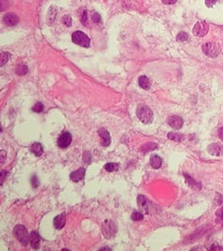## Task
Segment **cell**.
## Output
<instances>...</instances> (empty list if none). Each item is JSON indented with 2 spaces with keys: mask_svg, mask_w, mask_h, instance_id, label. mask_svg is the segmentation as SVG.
<instances>
[{
  "mask_svg": "<svg viewBox=\"0 0 223 251\" xmlns=\"http://www.w3.org/2000/svg\"><path fill=\"white\" fill-rule=\"evenodd\" d=\"M10 57H11V54L10 53H7V52L1 53V63H0V65L3 66L5 63H7L8 60L10 59Z\"/></svg>",
  "mask_w": 223,
  "mask_h": 251,
  "instance_id": "obj_22",
  "label": "cell"
},
{
  "mask_svg": "<svg viewBox=\"0 0 223 251\" xmlns=\"http://www.w3.org/2000/svg\"><path fill=\"white\" fill-rule=\"evenodd\" d=\"M168 123L171 128H173L175 130H179L182 128L184 121H183L182 118L178 117V116H171L168 118Z\"/></svg>",
  "mask_w": 223,
  "mask_h": 251,
  "instance_id": "obj_8",
  "label": "cell"
},
{
  "mask_svg": "<svg viewBox=\"0 0 223 251\" xmlns=\"http://www.w3.org/2000/svg\"><path fill=\"white\" fill-rule=\"evenodd\" d=\"M4 22L8 25V26H13L18 23V17L17 14L9 12L7 13L4 17Z\"/></svg>",
  "mask_w": 223,
  "mask_h": 251,
  "instance_id": "obj_15",
  "label": "cell"
},
{
  "mask_svg": "<svg viewBox=\"0 0 223 251\" xmlns=\"http://www.w3.org/2000/svg\"><path fill=\"white\" fill-rule=\"evenodd\" d=\"M27 72H28V68H27L26 65L21 64V65H19V66L17 68V73L18 75H25Z\"/></svg>",
  "mask_w": 223,
  "mask_h": 251,
  "instance_id": "obj_27",
  "label": "cell"
},
{
  "mask_svg": "<svg viewBox=\"0 0 223 251\" xmlns=\"http://www.w3.org/2000/svg\"><path fill=\"white\" fill-rule=\"evenodd\" d=\"M105 169L107 171V172H113V171H116L118 169V164L117 163H113V162H109V163H107L105 165Z\"/></svg>",
  "mask_w": 223,
  "mask_h": 251,
  "instance_id": "obj_23",
  "label": "cell"
},
{
  "mask_svg": "<svg viewBox=\"0 0 223 251\" xmlns=\"http://www.w3.org/2000/svg\"><path fill=\"white\" fill-rule=\"evenodd\" d=\"M216 215L217 218H220V219H223V206L220 207L216 212Z\"/></svg>",
  "mask_w": 223,
  "mask_h": 251,
  "instance_id": "obj_32",
  "label": "cell"
},
{
  "mask_svg": "<svg viewBox=\"0 0 223 251\" xmlns=\"http://www.w3.org/2000/svg\"><path fill=\"white\" fill-rule=\"evenodd\" d=\"M177 0H162V2L164 4H174Z\"/></svg>",
  "mask_w": 223,
  "mask_h": 251,
  "instance_id": "obj_33",
  "label": "cell"
},
{
  "mask_svg": "<svg viewBox=\"0 0 223 251\" xmlns=\"http://www.w3.org/2000/svg\"><path fill=\"white\" fill-rule=\"evenodd\" d=\"M0 153H1V162H4V156L6 155V152L2 150Z\"/></svg>",
  "mask_w": 223,
  "mask_h": 251,
  "instance_id": "obj_36",
  "label": "cell"
},
{
  "mask_svg": "<svg viewBox=\"0 0 223 251\" xmlns=\"http://www.w3.org/2000/svg\"><path fill=\"white\" fill-rule=\"evenodd\" d=\"M184 176H185L186 183L191 188V189H194V190H200L201 189V184L199 182L196 181L191 176H189L187 174H184Z\"/></svg>",
  "mask_w": 223,
  "mask_h": 251,
  "instance_id": "obj_16",
  "label": "cell"
},
{
  "mask_svg": "<svg viewBox=\"0 0 223 251\" xmlns=\"http://www.w3.org/2000/svg\"><path fill=\"white\" fill-rule=\"evenodd\" d=\"M218 137H219V138L223 142V127H221L219 129V131H218Z\"/></svg>",
  "mask_w": 223,
  "mask_h": 251,
  "instance_id": "obj_34",
  "label": "cell"
},
{
  "mask_svg": "<svg viewBox=\"0 0 223 251\" xmlns=\"http://www.w3.org/2000/svg\"><path fill=\"white\" fill-rule=\"evenodd\" d=\"M13 235L23 245H27L29 244V237L28 231L26 227L22 224H17L13 228Z\"/></svg>",
  "mask_w": 223,
  "mask_h": 251,
  "instance_id": "obj_2",
  "label": "cell"
},
{
  "mask_svg": "<svg viewBox=\"0 0 223 251\" xmlns=\"http://www.w3.org/2000/svg\"><path fill=\"white\" fill-rule=\"evenodd\" d=\"M5 174H6V173H5L4 171H1V182H0V183H1V185L3 184V181H4V179L6 178V177H5Z\"/></svg>",
  "mask_w": 223,
  "mask_h": 251,
  "instance_id": "obj_35",
  "label": "cell"
},
{
  "mask_svg": "<svg viewBox=\"0 0 223 251\" xmlns=\"http://www.w3.org/2000/svg\"><path fill=\"white\" fill-rule=\"evenodd\" d=\"M137 203H138V206L140 208L141 211H143L144 213H148L150 212V202L146 200V197L142 196V195H139L138 196V199H137Z\"/></svg>",
  "mask_w": 223,
  "mask_h": 251,
  "instance_id": "obj_10",
  "label": "cell"
},
{
  "mask_svg": "<svg viewBox=\"0 0 223 251\" xmlns=\"http://www.w3.org/2000/svg\"><path fill=\"white\" fill-rule=\"evenodd\" d=\"M43 104L41 103V102H37V104H35L34 106H33V108H32V110L34 112H37V113H40V112H42L43 111Z\"/></svg>",
  "mask_w": 223,
  "mask_h": 251,
  "instance_id": "obj_26",
  "label": "cell"
},
{
  "mask_svg": "<svg viewBox=\"0 0 223 251\" xmlns=\"http://www.w3.org/2000/svg\"><path fill=\"white\" fill-rule=\"evenodd\" d=\"M72 40L75 44L84 47V48H88L90 46V39H89V37L84 33L81 32V31H77V32L72 35Z\"/></svg>",
  "mask_w": 223,
  "mask_h": 251,
  "instance_id": "obj_4",
  "label": "cell"
},
{
  "mask_svg": "<svg viewBox=\"0 0 223 251\" xmlns=\"http://www.w3.org/2000/svg\"><path fill=\"white\" fill-rule=\"evenodd\" d=\"M72 142V136L68 132H63L57 138V145L61 148L68 147Z\"/></svg>",
  "mask_w": 223,
  "mask_h": 251,
  "instance_id": "obj_7",
  "label": "cell"
},
{
  "mask_svg": "<svg viewBox=\"0 0 223 251\" xmlns=\"http://www.w3.org/2000/svg\"><path fill=\"white\" fill-rule=\"evenodd\" d=\"M83 161L85 162V163L89 164L91 162V155L89 153H85L84 156H83Z\"/></svg>",
  "mask_w": 223,
  "mask_h": 251,
  "instance_id": "obj_30",
  "label": "cell"
},
{
  "mask_svg": "<svg viewBox=\"0 0 223 251\" xmlns=\"http://www.w3.org/2000/svg\"><path fill=\"white\" fill-rule=\"evenodd\" d=\"M158 145L156 143H153V142H147L146 144H144L142 147H141V151L144 152V153H147V152H151L152 150H155L157 149Z\"/></svg>",
  "mask_w": 223,
  "mask_h": 251,
  "instance_id": "obj_20",
  "label": "cell"
},
{
  "mask_svg": "<svg viewBox=\"0 0 223 251\" xmlns=\"http://www.w3.org/2000/svg\"><path fill=\"white\" fill-rule=\"evenodd\" d=\"M29 243L31 244V246L34 249H38L39 244H40V238L39 235L37 231H32L30 233V237H29Z\"/></svg>",
  "mask_w": 223,
  "mask_h": 251,
  "instance_id": "obj_12",
  "label": "cell"
},
{
  "mask_svg": "<svg viewBox=\"0 0 223 251\" xmlns=\"http://www.w3.org/2000/svg\"><path fill=\"white\" fill-rule=\"evenodd\" d=\"M31 183H32V186H33L34 188H37V187L38 186V184H39V181H38V179H37V176H33V177H32Z\"/></svg>",
  "mask_w": 223,
  "mask_h": 251,
  "instance_id": "obj_28",
  "label": "cell"
},
{
  "mask_svg": "<svg viewBox=\"0 0 223 251\" xmlns=\"http://www.w3.org/2000/svg\"><path fill=\"white\" fill-rule=\"evenodd\" d=\"M168 138L171 140H174V142H181V140L184 139V136L177 134V133H172V132L168 134Z\"/></svg>",
  "mask_w": 223,
  "mask_h": 251,
  "instance_id": "obj_21",
  "label": "cell"
},
{
  "mask_svg": "<svg viewBox=\"0 0 223 251\" xmlns=\"http://www.w3.org/2000/svg\"><path fill=\"white\" fill-rule=\"evenodd\" d=\"M176 38H177V40H179V41H186V40L189 39V35L187 33H185V32H181V33H179L177 35Z\"/></svg>",
  "mask_w": 223,
  "mask_h": 251,
  "instance_id": "obj_25",
  "label": "cell"
},
{
  "mask_svg": "<svg viewBox=\"0 0 223 251\" xmlns=\"http://www.w3.org/2000/svg\"><path fill=\"white\" fill-rule=\"evenodd\" d=\"M82 21L83 23L86 22V12H84V13H83V17L82 18Z\"/></svg>",
  "mask_w": 223,
  "mask_h": 251,
  "instance_id": "obj_37",
  "label": "cell"
},
{
  "mask_svg": "<svg viewBox=\"0 0 223 251\" xmlns=\"http://www.w3.org/2000/svg\"><path fill=\"white\" fill-rule=\"evenodd\" d=\"M117 232V226L112 221H105L102 224V234L107 239H111L115 236Z\"/></svg>",
  "mask_w": 223,
  "mask_h": 251,
  "instance_id": "obj_5",
  "label": "cell"
},
{
  "mask_svg": "<svg viewBox=\"0 0 223 251\" xmlns=\"http://www.w3.org/2000/svg\"><path fill=\"white\" fill-rule=\"evenodd\" d=\"M101 250H111L110 248H108V247H105V248H102Z\"/></svg>",
  "mask_w": 223,
  "mask_h": 251,
  "instance_id": "obj_38",
  "label": "cell"
},
{
  "mask_svg": "<svg viewBox=\"0 0 223 251\" xmlns=\"http://www.w3.org/2000/svg\"><path fill=\"white\" fill-rule=\"evenodd\" d=\"M31 151L37 156V157H40L43 153V147L39 142H35L33 143L32 147H31Z\"/></svg>",
  "mask_w": 223,
  "mask_h": 251,
  "instance_id": "obj_19",
  "label": "cell"
},
{
  "mask_svg": "<svg viewBox=\"0 0 223 251\" xmlns=\"http://www.w3.org/2000/svg\"><path fill=\"white\" fill-rule=\"evenodd\" d=\"M131 219L133 221H141L144 219V215L141 212H133L131 215Z\"/></svg>",
  "mask_w": 223,
  "mask_h": 251,
  "instance_id": "obj_24",
  "label": "cell"
},
{
  "mask_svg": "<svg viewBox=\"0 0 223 251\" xmlns=\"http://www.w3.org/2000/svg\"><path fill=\"white\" fill-rule=\"evenodd\" d=\"M84 176H85V169L84 168H80L77 171L72 172V173L70 174V179L73 181L78 182V181L83 180Z\"/></svg>",
  "mask_w": 223,
  "mask_h": 251,
  "instance_id": "obj_14",
  "label": "cell"
},
{
  "mask_svg": "<svg viewBox=\"0 0 223 251\" xmlns=\"http://www.w3.org/2000/svg\"><path fill=\"white\" fill-rule=\"evenodd\" d=\"M208 30H209V25H208L205 21H198L192 30V34L196 36H204L207 35Z\"/></svg>",
  "mask_w": 223,
  "mask_h": 251,
  "instance_id": "obj_6",
  "label": "cell"
},
{
  "mask_svg": "<svg viewBox=\"0 0 223 251\" xmlns=\"http://www.w3.org/2000/svg\"><path fill=\"white\" fill-rule=\"evenodd\" d=\"M91 18H92L93 22H95V23H99V22H101V17H100V14L97 13V12L93 13V15L91 17Z\"/></svg>",
  "mask_w": 223,
  "mask_h": 251,
  "instance_id": "obj_29",
  "label": "cell"
},
{
  "mask_svg": "<svg viewBox=\"0 0 223 251\" xmlns=\"http://www.w3.org/2000/svg\"><path fill=\"white\" fill-rule=\"evenodd\" d=\"M65 223H66V214L64 212L62 213L61 215H57L53 221L54 226L57 229H62L65 225Z\"/></svg>",
  "mask_w": 223,
  "mask_h": 251,
  "instance_id": "obj_11",
  "label": "cell"
},
{
  "mask_svg": "<svg viewBox=\"0 0 223 251\" xmlns=\"http://www.w3.org/2000/svg\"><path fill=\"white\" fill-rule=\"evenodd\" d=\"M215 3H216V0H205V4H206V6H207V7H209V8L213 7V6L215 5Z\"/></svg>",
  "mask_w": 223,
  "mask_h": 251,
  "instance_id": "obj_31",
  "label": "cell"
},
{
  "mask_svg": "<svg viewBox=\"0 0 223 251\" xmlns=\"http://www.w3.org/2000/svg\"><path fill=\"white\" fill-rule=\"evenodd\" d=\"M138 82H139L140 87L143 88V89H145V90H148V89L151 88V80H150V78H148L147 76H146V75H142V76H140Z\"/></svg>",
  "mask_w": 223,
  "mask_h": 251,
  "instance_id": "obj_17",
  "label": "cell"
},
{
  "mask_svg": "<svg viewBox=\"0 0 223 251\" xmlns=\"http://www.w3.org/2000/svg\"><path fill=\"white\" fill-rule=\"evenodd\" d=\"M202 51L208 56L216 57L220 54V47L216 42H208L202 45Z\"/></svg>",
  "mask_w": 223,
  "mask_h": 251,
  "instance_id": "obj_3",
  "label": "cell"
},
{
  "mask_svg": "<svg viewBox=\"0 0 223 251\" xmlns=\"http://www.w3.org/2000/svg\"><path fill=\"white\" fill-rule=\"evenodd\" d=\"M98 134L99 136L101 137V139H102V146H108L110 144V142H111V138H110V135L108 133V131H107L106 129H100L98 131Z\"/></svg>",
  "mask_w": 223,
  "mask_h": 251,
  "instance_id": "obj_13",
  "label": "cell"
},
{
  "mask_svg": "<svg viewBox=\"0 0 223 251\" xmlns=\"http://www.w3.org/2000/svg\"><path fill=\"white\" fill-rule=\"evenodd\" d=\"M150 162L152 168L154 169H159L162 165V159L158 155H151V159H150Z\"/></svg>",
  "mask_w": 223,
  "mask_h": 251,
  "instance_id": "obj_18",
  "label": "cell"
},
{
  "mask_svg": "<svg viewBox=\"0 0 223 251\" xmlns=\"http://www.w3.org/2000/svg\"><path fill=\"white\" fill-rule=\"evenodd\" d=\"M137 117L145 124H150L153 119V113L151 110L146 105H141L137 108Z\"/></svg>",
  "mask_w": 223,
  "mask_h": 251,
  "instance_id": "obj_1",
  "label": "cell"
},
{
  "mask_svg": "<svg viewBox=\"0 0 223 251\" xmlns=\"http://www.w3.org/2000/svg\"><path fill=\"white\" fill-rule=\"evenodd\" d=\"M207 151H208V153L213 155V156H222L223 155V146L218 142H215V143H212L208 146Z\"/></svg>",
  "mask_w": 223,
  "mask_h": 251,
  "instance_id": "obj_9",
  "label": "cell"
}]
</instances>
